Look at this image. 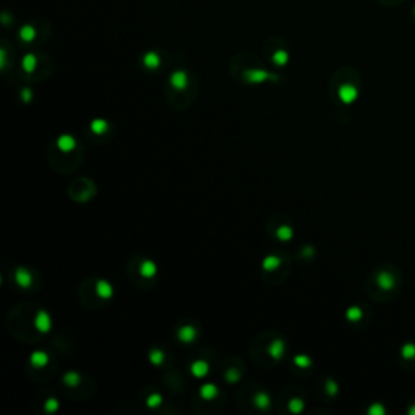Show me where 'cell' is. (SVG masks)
<instances>
[{"mask_svg": "<svg viewBox=\"0 0 415 415\" xmlns=\"http://www.w3.org/2000/svg\"><path fill=\"white\" fill-rule=\"evenodd\" d=\"M41 21H29V23H24L23 26L18 31V38H20L21 42L24 44H33V42L38 39V36L41 34L39 31L41 28H38V24Z\"/></svg>", "mask_w": 415, "mask_h": 415, "instance_id": "2", "label": "cell"}, {"mask_svg": "<svg viewBox=\"0 0 415 415\" xmlns=\"http://www.w3.org/2000/svg\"><path fill=\"white\" fill-rule=\"evenodd\" d=\"M303 409H305V404H303V401L300 398H294L290 399L289 402V411L292 414H300L303 412Z\"/></svg>", "mask_w": 415, "mask_h": 415, "instance_id": "23", "label": "cell"}, {"mask_svg": "<svg viewBox=\"0 0 415 415\" xmlns=\"http://www.w3.org/2000/svg\"><path fill=\"white\" fill-rule=\"evenodd\" d=\"M169 82L172 84V88H175L178 91H183L188 88V83H190V77L188 73L185 70H174L170 73V78Z\"/></svg>", "mask_w": 415, "mask_h": 415, "instance_id": "3", "label": "cell"}, {"mask_svg": "<svg viewBox=\"0 0 415 415\" xmlns=\"http://www.w3.org/2000/svg\"><path fill=\"white\" fill-rule=\"evenodd\" d=\"M226 380L229 381V383H237L239 380H240V373L235 368H231L226 373Z\"/></svg>", "mask_w": 415, "mask_h": 415, "instance_id": "27", "label": "cell"}, {"mask_svg": "<svg viewBox=\"0 0 415 415\" xmlns=\"http://www.w3.org/2000/svg\"><path fill=\"white\" fill-rule=\"evenodd\" d=\"M141 62H143V67L146 70H158L163 64V57L158 51H148L143 57H141Z\"/></svg>", "mask_w": 415, "mask_h": 415, "instance_id": "4", "label": "cell"}, {"mask_svg": "<svg viewBox=\"0 0 415 415\" xmlns=\"http://www.w3.org/2000/svg\"><path fill=\"white\" fill-rule=\"evenodd\" d=\"M15 279L18 282V286L26 289L33 284V274H31L26 268H21L20 266V268H16V271H15Z\"/></svg>", "mask_w": 415, "mask_h": 415, "instance_id": "8", "label": "cell"}, {"mask_svg": "<svg viewBox=\"0 0 415 415\" xmlns=\"http://www.w3.org/2000/svg\"><path fill=\"white\" fill-rule=\"evenodd\" d=\"M34 326L39 332H49L51 331L52 321H51V317H49V313L44 312V310L38 312V315H36V318H34Z\"/></svg>", "mask_w": 415, "mask_h": 415, "instance_id": "5", "label": "cell"}, {"mask_svg": "<svg viewBox=\"0 0 415 415\" xmlns=\"http://www.w3.org/2000/svg\"><path fill=\"white\" fill-rule=\"evenodd\" d=\"M91 130H92V133H96V135H102V133H106L107 132V128H109V123L104 120V119H94L91 122Z\"/></svg>", "mask_w": 415, "mask_h": 415, "instance_id": "20", "label": "cell"}, {"mask_svg": "<svg viewBox=\"0 0 415 415\" xmlns=\"http://www.w3.org/2000/svg\"><path fill=\"white\" fill-rule=\"evenodd\" d=\"M326 391H328V394H331V396H334V394H337V385L334 381H328L326 383Z\"/></svg>", "mask_w": 415, "mask_h": 415, "instance_id": "29", "label": "cell"}, {"mask_svg": "<svg viewBox=\"0 0 415 415\" xmlns=\"http://www.w3.org/2000/svg\"><path fill=\"white\" fill-rule=\"evenodd\" d=\"M244 78L250 84H259L264 82H277L279 75L264 70V68H249V70L244 72Z\"/></svg>", "mask_w": 415, "mask_h": 415, "instance_id": "1", "label": "cell"}, {"mask_svg": "<svg viewBox=\"0 0 415 415\" xmlns=\"http://www.w3.org/2000/svg\"><path fill=\"white\" fill-rule=\"evenodd\" d=\"M190 371H191V375L196 376V378H204L209 371V365L204 360H196V362L191 363Z\"/></svg>", "mask_w": 415, "mask_h": 415, "instance_id": "12", "label": "cell"}, {"mask_svg": "<svg viewBox=\"0 0 415 415\" xmlns=\"http://www.w3.org/2000/svg\"><path fill=\"white\" fill-rule=\"evenodd\" d=\"M140 271H141V274H143V277H148V279H151V277L156 276V272H158V266L154 264L151 259H145L143 263H141L140 266Z\"/></svg>", "mask_w": 415, "mask_h": 415, "instance_id": "16", "label": "cell"}, {"mask_svg": "<svg viewBox=\"0 0 415 415\" xmlns=\"http://www.w3.org/2000/svg\"><path fill=\"white\" fill-rule=\"evenodd\" d=\"M96 290H97V295L101 297V299H110V297L114 295V287L110 286V282L104 281V279L97 281Z\"/></svg>", "mask_w": 415, "mask_h": 415, "instance_id": "13", "label": "cell"}, {"mask_svg": "<svg viewBox=\"0 0 415 415\" xmlns=\"http://www.w3.org/2000/svg\"><path fill=\"white\" fill-rule=\"evenodd\" d=\"M161 404H163V396L161 394H151L150 398H148V401H146V406L148 407H151V409H156V407H159Z\"/></svg>", "mask_w": 415, "mask_h": 415, "instance_id": "25", "label": "cell"}, {"mask_svg": "<svg viewBox=\"0 0 415 415\" xmlns=\"http://www.w3.org/2000/svg\"><path fill=\"white\" fill-rule=\"evenodd\" d=\"M59 409V401L55 398H49L46 401V411L47 412H55Z\"/></svg>", "mask_w": 415, "mask_h": 415, "instance_id": "28", "label": "cell"}, {"mask_svg": "<svg viewBox=\"0 0 415 415\" xmlns=\"http://www.w3.org/2000/svg\"><path fill=\"white\" fill-rule=\"evenodd\" d=\"M64 383H67L68 386H78L82 383V378H80L77 371H68L64 376Z\"/></svg>", "mask_w": 415, "mask_h": 415, "instance_id": "22", "label": "cell"}, {"mask_svg": "<svg viewBox=\"0 0 415 415\" xmlns=\"http://www.w3.org/2000/svg\"><path fill=\"white\" fill-rule=\"evenodd\" d=\"M57 148L64 153H70L77 148V140L72 135H60L57 138Z\"/></svg>", "mask_w": 415, "mask_h": 415, "instance_id": "9", "label": "cell"}, {"mask_svg": "<svg viewBox=\"0 0 415 415\" xmlns=\"http://www.w3.org/2000/svg\"><path fill=\"white\" fill-rule=\"evenodd\" d=\"M253 402H255V406L259 409V411H266V409H269L271 406V399H269V396L263 393V391H259L255 394V398H253Z\"/></svg>", "mask_w": 415, "mask_h": 415, "instance_id": "17", "label": "cell"}, {"mask_svg": "<svg viewBox=\"0 0 415 415\" xmlns=\"http://www.w3.org/2000/svg\"><path fill=\"white\" fill-rule=\"evenodd\" d=\"M218 393H219L218 388H216V385H213V383H206V385H203L200 389V396L206 401L214 399L216 396H218Z\"/></svg>", "mask_w": 415, "mask_h": 415, "instance_id": "18", "label": "cell"}, {"mask_svg": "<svg viewBox=\"0 0 415 415\" xmlns=\"http://www.w3.org/2000/svg\"><path fill=\"white\" fill-rule=\"evenodd\" d=\"M21 67L26 73H33L38 67V55L36 54H26L21 60Z\"/></svg>", "mask_w": 415, "mask_h": 415, "instance_id": "14", "label": "cell"}, {"mask_svg": "<svg viewBox=\"0 0 415 415\" xmlns=\"http://www.w3.org/2000/svg\"><path fill=\"white\" fill-rule=\"evenodd\" d=\"M21 99L24 102H29L31 99H33V91H31L29 88H24V89H21Z\"/></svg>", "mask_w": 415, "mask_h": 415, "instance_id": "30", "label": "cell"}, {"mask_svg": "<svg viewBox=\"0 0 415 415\" xmlns=\"http://www.w3.org/2000/svg\"><path fill=\"white\" fill-rule=\"evenodd\" d=\"M29 362L33 363L34 367L42 368V367H46V365L49 363V355L46 354V352H42V350H36V352L31 354Z\"/></svg>", "mask_w": 415, "mask_h": 415, "instance_id": "15", "label": "cell"}, {"mask_svg": "<svg viewBox=\"0 0 415 415\" xmlns=\"http://www.w3.org/2000/svg\"><path fill=\"white\" fill-rule=\"evenodd\" d=\"M150 360L153 365H163L164 362V352L163 350H159V349H154L151 350V354H150Z\"/></svg>", "mask_w": 415, "mask_h": 415, "instance_id": "24", "label": "cell"}, {"mask_svg": "<svg viewBox=\"0 0 415 415\" xmlns=\"http://www.w3.org/2000/svg\"><path fill=\"white\" fill-rule=\"evenodd\" d=\"M276 237L279 240H282V242H287V240H290L294 237V231L289 226H281L276 231Z\"/></svg>", "mask_w": 415, "mask_h": 415, "instance_id": "21", "label": "cell"}, {"mask_svg": "<svg viewBox=\"0 0 415 415\" xmlns=\"http://www.w3.org/2000/svg\"><path fill=\"white\" fill-rule=\"evenodd\" d=\"M294 362H295L297 367H300V368H308L310 365H312V360H310L307 355H297L294 358Z\"/></svg>", "mask_w": 415, "mask_h": 415, "instance_id": "26", "label": "cell"}, {"mask_svg": "<svg viewBox=\"0 0 415 415\" xmlns=\"http://www.w3.org/2000/svg\"><path fill=\"white\" fill-rule=\"evenodd\" d=\"M281 263H282V259H281L279 256L269 255V256H266V258L263 259V269H266V271H274V269L279 268Z\"/></svg>", "mask_w": 415, "mask_h": 415, "instance_id": "19", "label": "cell"}, {"mask_svg": "<svg viewBox=\"0 0 415 415\" xmlns=\"http://www.w3.org/2000/svg\"><path fill=\"white\" fill-rule=\"evenodd\" d=\"M357 94H358V91L355 86H352V84H342L339 88V97L344 104H352L357 99Z\"/></svg>", "mask_w": 415, "mask_h": 415, "instance_id": "6", "label": "cell"}, {"mask_svg": "<svg viewBox=\"0 0 415 415\" xmlns=\"http://www.w3.org/2000/svg\"><path fill=\"white\" fill-rule=\"evenodd\" d=\"M360 310L358 308H350L349 312H347V318L349 320H357V318H360Z\"/></svg>", "mask_w": 415, "mask_h": 415, "instance_id": "31", "label": "cell"}, {"mask_svg": "<svg viewBox=\"0 0 415 415\" xmlns=\"http://www.w3.org/2000/svg\"><path fill=\"white\" fill-rule=\"evenodd\" d=\"M271 62L274 64L276 67H286L287 62H289V52L287 49H276L274 52L271 54Z\"/></svg>", "mask_w": 415, "mask_h": 415, "instance_id": "10", "label": "cell"}, {"mask_svg": "<svg viewBox=\"0 0 415 415\" xmlns=\"http://www.w3.org/2000/svg\"><path fill=\"white\" fill-rule=\"evenodd\" d=\"M302 253H303V256H312L313 255V249H312V247H305Z\"/></svg>", "mask_w": 415, "mask_h": 415, "instance_id": "32", "label": "cell"}, {"mask_svg": "<svg viewBox=\"0 0 415 415\" xmlns=\"http://www.w3.org/2000/svg\"><path fill=\"white\" fill-rule=\"evenodd\" d=\"M284 352H286V344H284L282 339H274L268 347V354L271 358H274V360H281Z\"/></svg>", "mask_w": 415, "mask_h": 415, "instance_id": "7", "label": "cell"}, {"mask_svg": "<svg viewBox=\"0 0 415 415\" xmlns=\"http://www.w3.org/2000/svg\"><path fill=\"white\" fill-rule=\"evenodd\" d=\"M196 330L193 326H190V325H187V326H182L180 330H178V339L182 340V342H185V344H190V342H193V340L196 339Z\"/></svg>", "mask_w": 415, "mask_h": 415, "instance_id": "11", "label": "cell"}]
</instances>
